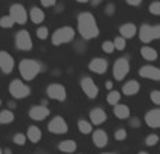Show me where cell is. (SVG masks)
<instances>
[{"label": "cell", "instance_id": "6da1fadb", "mask_svg": "<svg viewBox=\"0 0 160 154\" xmlns=\"http://www.w3.org/2000/svg\"><path fill=\"white\" fill-rule=\"evenodd\" d=\"M78 28H79L80 35L84 39H93V38H96V36H98V34H100L96 18L93 17V14L87 13V11L79 14Z\"/></svg>", "mask_w": 160, "mask_h": 154}, {"label": "cell", "instance_id": "7a4b0ae2", "mask_svg": "<svg viewBox=\"0 0 160 154\" xmlns=\"http://www.w3.org/2000/svg\"><path fill=\"white\" fill-rule=\"evenodd\" d=\"M20 73H21L22 79L30 81V80H34L37 77L39 72H41V65L37 60H32V59H22L20 62Z\"/></svg>", "mask_w": 160, "mask_h": 154}, {"label": "cell", "instance_id": "3957f363", "mask_svg": "<svg viewBox=\"0 0 160 154\" xmlns=\"http://www.w3.org/2000/svg\"><path fill=\"white\" fill-rule=\"evenodd\" d=\"M75 38V30L72 27H61L59 30H56L52 35V44L53 45H62L68 44Z\"/></svg>", "mask_w": 160, "mask_h": 154}, {"label": "cell", "instance_id": "277c9868", "mask_svg": "<svg viewBox=\"0 0 160 154\" xmlns=\"http://www.w3.org/2000/svg\"><path fill=\"white\" fill-rule=\"evenodd\" d=\"M139 38L142 42L148 44V42L153 41V39L160 38V25H142L139 30Z\"/></svg>", "mask_w": 160, "mask_h": 154}, {"label": "cell", "instance_id": "5b68a950", "mask_svg": "<svg viewBox=\"0 0 160 154\" xmlns=\"http://www.w3.org/2000/svg\"><path fill=\"white\" fill-rule=\"evenodd\" d=\"M8 90H10V94L14 97V98H25V97L30 95L31 90L28 85H25L24 83L21 81V80H13V81L10 83V87H8Z\"/></svg>", "mask_w": 160, "mask_h": 154}, {"label": "cell", "instance_id": "8992f818", "mask_svg": "<svg viewBox=\"0 0 160 154\" xmlns=\"http://www.w3.org/2000/svg\"><path fill=\"white\" fill-rule=\"evenodd\" d=\"M112 72H114V77H115L118 81L119 80H124L125 76L129 72V62H128V59L121 58V59H118V60H115Z\"/></svg>", "mask_w": 160, "mask_h": 154}, {"label": "cell", "instance_id": "52a82bcc", "mask_svg": "<svg viewBox=\"0 0 160 154\" xmlns=\"http://www.w3.org/2000/svg\"><path fill=\"white\" fill-rule=\"evenodd\" d=\"M10 17L13 18L14 22L17 24H25L27 22V11H25L24 6L21 4H13L10 7Z\"/></svg>", "mask_w": 160, "mask_h": 154}, {"label": "cell", "instance_id": "ba28073f", "mask_svg": "<svg viewBox=\"0 0 160 154\" xmlns=\"http://www.w3.org/2000/svg\"><path fill=\"white\" fill-rule=\"evenodd\" d=\"M48 129L51 133H55V135H63L68 132V123L65 122V119L62 116H55L52 121L48 125Z\"/></svg>", "mask_w": 160, "mask_h": 154}, {"label": "cell", "instance_id": "9c48e42d", "mask_svg": "<svg viewBox=\"0 0 160 154\" xmlns=\"http://www.w3.org/2000/svg\"><path fill=\"white\" fill-rule=\"evenodd\" d=\"M80 85H82L83 93H84L88 98L93 99L98 95V87H97L96 83H94L90 77H84V79L82 80V83H80Z\"/></svg>", "mask_w": 160, "mask_h": 154}, {"label": "cell", "instance_id": "30bf717a", "mask_svg": "<svg viewBox=\"0 0 160 154\" xmlns=\"http://www.w3.org/2000/svg\"><path fill=\"white\" fill-rule=\"evenodd\" d=\"M16 45L21 51H30L32 48V41L27 31H20L16 35Z\"/></svg>", "mask_w": 160, "mask_h": 154}, {"label": "cell", "instance_id": "8fae6325", "mask_svg": "<svg viewBox=\"0 0 160 154\" xmlns=\"http://www.w3.org/2000/svg\"><path fill=\"white\" fill-rule=\"evenodd\" d=\"M47 94L49 98L56 101H65L66 99V90L62 84H51L47 90Z\"/></svg>", "mask_w": 160, "mask_h": 154}, {"label": "cell", "instance_id": "7c38bea8", "mask_svg": "<svg viewBox=\"0 0 160 154\" xmlns=\"http://www.w3.org/2000/svg\"><path fill=\"white\" fill-rule=\"evenodd\" d=\"M0 69L3 73H10L14 69V59L6 51H0Z\"/></svg>", "mask_w": 160, "mask_h": 154}, {"label": "cell", "instance_id": "4fadbf2b", "mask_svg": "<svg viewBox=\"0 0 160 154\" xmlns=\"http://www.w3.org/2000/svg\"><path fill=\"white\" fill-rule=\"evenodd\" d=\"M88 69L94 73L102 75V73H105L108 69V62L101 58H94V59H91V62L88 63Z\"/></svg>", "mask_w": 160, "mask_h": 154}, {"label": "cell", "instance_id": "5bb4252c", "mask_svg": "<svg viewBox=\"0 0 160 154\" xmlns=\"http://www.w3.org/2000/svg\"><path fill=\"white\" fill-rule=\"evenodd\" d=\"M49 115V109L44 105H35L30 109V118L34 121H44Z\"/></svg>", "mask_w": 160, "mask_h": 154}, {"label": "cell", "instance_id": "9a60e30c", "mask_svg": "<svg viewBox=\"0 0 160 154\" xmlns=\"http://www.w3.org/2000/svg\"><path fill=\"white\" fill-rule=\"evenodd\" d=\"M139 75L145 79H150V80H160V69L155 66H143L139 70Z\"/></svg>", "mask_w": 160, "mask_h": 154}, {"label": "cell", "instance_id": "2e32d148", "mask_svg": "<svg viewBox=\"0 0 160 154\" xmlns=\"http://www.w3.org/2000/svg\"><path fill=\"white\" fill-rule=\"evenodd\" d=\"M145 121L150 128H160V109H152L146 113Z\"/></svg>", "mask_w": 160, "mask_h": 154}, {"label": "cell", "instance_id": "e0dca14e", "mask_svg": "<svg viewBox=\"0 0 160 154\" xmlns=\"http://www.w3.org/2000/svg\"><path fill=\"white\" fill-rule=\"evenodd\" d=\"M93 142H94V144H96L97 147H104V146H107V143H108V136H107V133H105L104 130H101V129L96 130V132L93 133Z\"/></svg>", "mask_w": 160, "mask_h": 154}, {"label": "cell", "instance_id": "ac0fdd59", "mask_svg": "<svg viewBox=\"0 0 160 154\" xmlns=\"http://www.w3.org/2000/svg\"><path fill=\"white\" fill-rule=\"evenodd\" d=\"M90 119L94 125H101L105 122L107 115H105V112L101 109V108H96V109H93L90 112Z\"/></svg>", "mask_w": 160, "mask_h": 154}, {"label": "cell", "instance_id": "d6986e66", "mask_svg": "<svg viewBox=\"0 0 160 154\" xmlns=\"http://www.w3.org/2000/svg\"><path fill=\"white\" fill-rule=\"evenodd\" d=\"M136 25L135 24H131V22H127V24L121 25V28H119V32H121L122 38L128 39V38H132V36L136 35Z\"/></svg>", "mask_w": 160, "mask_h": 154}, {"label": "cell", "instance_id": "ffe728a7", "mask_svg": "<svg viewBox=\"0 0 160 154\" xmlns=\"http://www.w3.org/2000/svg\"><path fill=\"white\" fill-rule=\"evenodd\" d=\"M139 88H141L139 83L135 81V80H131V81H128L127 84L122 87V91H124L125 95H135L139 91Z\"/></svg>", "mask_w": 160, "mask_h": 154}, {"label": "cell", "instance_id": "44dd1931", "mask_svg": "<svg viewBox=\"0 0 160 154\" xmlns=\"http://www.w3.org/2000/svg\"><path fill=\"white\" fill-rule=\"evenodd\" d=\"M30 18H31V21L35 22V24H41L45 20V14L39 7H32L30 11Z\"/></svg>", "mask_w": 160, "mask_h": 154}, {"label": "cell", "instance_id": "7402d4cb", "mask_svg": "<svg viewBox=\"0 0 160 154\" xmlns=\"http://www.w3.org/2000/svg\"><path fill=\"white\" fill-rule=\"evenodd\" d=\"M114 115L119 119H125L129 116V108L124 104H117L114 108Z\"/></svg>", "mask_w": 160, "mask_h": 154}, {"label": "cell", "instance_id": "603a6c76", "mask_svg": "<svg viewBox=\"0 0 160 154\" xmlns=\"http://www.w3.org/2000/svg\"><path fill=\"white\" fill-rule=\"evenodd\" d=\"M41 130H39V128L37 126H30L28 128V132H27V137L30 139L32 143H38L39 140H41Z\"/></svg>", "mask_w": 160, "mask_h": 154}, {"label": "cell", "instance_id": "cb8c5ba5", "mask_svg": "<svg viewBox=\"0 0 160 154\" xmlns=\"http://www.w3.org/2000/svg\"><path fill=\"white\" fill-rule=\"evenodd\" d=\"M141 53H142V56H143V59H146V60H149V62L158 59V52L150 46H143L141 49Z\"/></svg>", "mask_w": 160, "mask_h": 154}, {"label": "cell", "instance_id": "d4e9b609", "mask_svg": "<svg viewBox=\"0 0 160 154\" xmlns=\"http://www.w3.org/2000/svg\"><path fill=\"white\" fill-rule=\"evenodd\" d=\"M76 149H78V146H76V142L73 140H63L59 144V150L63 153H73Z\"/></svg>", "mask_w": 160, "mask_h": 154}, {"label": "cell", "instance_id": "484cf974", "mask_svg": "<svg viewBox=\"0 0 160 154\" xmlns=\"http://www.w3.org/2000/svg\"><path fill=\"white\" fill-rule=\"evenodd\" d=\"M14 121V113L11 111H2L0 112V123L6 125V123H11Z\"/></svg>", "mask_w": 160, "mask_h": 154}, {"label": "cell", "instance_id": "4316f807", "mask_svg": "<svg viewBox=\"0 0 160 154\" xmlns=\"http://www.w3.org/2000/svg\"><path fill=\"white\" fill-rule=\"evenodd\" d=\"M119 99H121V95H119L118 91H111L107 97L108 104H111V105H117L119 102Z\"/></svg>", "mask_w": 160, "mask_h": 154}, {"label": "cell", "instance_id": "83f0119b", "mask_svg": "<svg viewBox=\"0 0 160 154\" xmlns=\"http://www.w3.org/2000/svg\"><path fill=\"white\" fill-rule=\"evenodd\" d=\"M13 25H14V21H13V18H11L10 16H3L2 18H0V27L11 28Z\"/></svg>", "mask_w": 160, "mask_h": 154}, {"label": "cell", "instance_id": "f1b7e54d", "mask_svg": "<svg viewBox=\"0 0 160 154\" xmlns=\"http://www.w3.org/2000/svg\"><path fill=\"white\" fill-rule=\"evenodd\" d=\"M78 126H79L80 132L84 133V135H88V133L91 132V125L88 123V122H86V121H79Z\"/></svg>", "mask_w": 160, "mask_h": 154}, {"label": "cell", "instance_id": "f546056e", "mask_svg": "<svg viewBox=\"0 0 160 154\" xmlns=\"http://www.w3.org/2000/svg\"><path fill=\"white\" fill-rule=\"evenodd\" d=\"M125 45H127V41H125V38H122V36H117V38L114 39V46L118 51H124Z\"/></svg>", "mask_w": 160, "mask_h": 154}, {"label": "cell", "instance_id": "4dcf8cb0", "mask_svg": "<svg viewBox=\"0 0 160 154\" xmlns=\"http://www.w3.org/2000/svg\"><path fill=\"white\" fill-rule=\"evenodd\" d=\"M102 51H104L105 53H112L114 49H115V46H114V42H110V41H105L104 44L101 45Z\"/></svg>", "mask_w": 160, "mask_h": 154}, {"label": "cell", "instance_id": "1f68e13d", "mask_svg": "<svg viewBox=\"0 0 160 154\" xmlns=\"http://www.w3.org/2000/svg\"><path fill=\"white\" fill-rule=\"evenodd\" d=\"M149 11L155 16H160V2H153L149 6Z\"/></svg>", "mask_w": 160, "mask_h": 154}, {"label": "cell", "instance_id": "d6a6232c", "mask_svg": "<svg viewBox=\"0 0 160 154\" xmlns=\"http://www.w3.org/2000/svg\"><path fill=\"white\" fill-rule=\"evenodd\" d=\"M13 140H14V143L18 144V146H24V144H25V140H27V136H25V135H21V133H18V135L14 136Z\"/></svg>", "mask_w": 160, "mask_h": 154}, {"label": "cell", "instance_id": "836d02e7", "mask_svg": "<svg viewBox=\"0 0 160 154\" xmlns=\"http://www.w3.org/2000/svg\"><path fill=\"white\" fill-rule=\"evenodd\" d=\"M37 36H38L39 39H47V36H48V28L47 27H39L38 30H37Z\"/></svg>", "mask_w": 160, "mask_h": 154}, {"label": "cell", "instance_id": "e575fe53", "mask_svg": "<svg viewBox=\"0 0 160 154\" xmlns=\"http://www.w3.org/2000/svg\"><path fill=\"white\" fill-rule=\"evenodd\" d=\"M159 142V136L158 135H150L146 137V144L148 146H155V144H158Z\"/></svg>", "mask_w": 160, "mask_h": 154}, {"label": "cell", "instance_id": "d590c367", "mask_svg": "<svg viewBox=\"0 0 160 154\" xmlns=\"http://www.w3.org/2000/svg\"><path fill=\"white\" fill-rule=\"evenodd\" d=\"M150 99L153 101V104L160 105V91H158V90L152 91V93H150Z\"/></svg>", "mask_w": 160, "mask_h": 154}, {"label": "cell", "instance_id": "8d00e7d4", "mask_svg": "<svg viewBox=\"0 0 160 154\" xmlns=\"http://www.w3.org/2000/svg\"><path fill=\"white\" fill-rule=\"evenodd\" d=\"M114 136H115L117 140H124V139L127 137V130H125V129H118Z\"/></svg>", "mask_w": 160, "mask_h": 154}, {"label": "cell", "instance_id": "74e56055", "mask_svg": "<svg viewBox=\"0 0 160 154\" xmlns=\"http://www.w3.org/2000/svg\"><path fill=\"white\" fill-rule=\"evenodd\" d=\"M41 3L45 7H51V6H53L56 3V0H41Z\"/></svg>", "mask_w": 160, "mask_h": 154}, {"label": "cell", "instance_id": "f35d334b", "mask_svg": "<svg viewBox=\"0 0 160 154\" xmlns=\"http://www.w3.org/2000/svg\"><path fill=\"white\" fill-rule=\"evenodd\" d=\"M127 3L131 6H139L142 3V0H127Z\"/></svg>", "mask_w": 160, "mask_h": 154}, {"label": "cell", "instance_id": "ab89813d", "mask_svg": "<svg viewBox=\"0 0 160 154\" xmlns=\"http://www.w3.org/2000/svg\"><path fill=\"white\" fill-rule=\"evenodd\" d=\"M131 125L132 126H139V121L138 119H133V121H131Z\"/></svg>", "mask_w": 160, "mask_h": 154}, {"label": "cell", "instance_id": "60d3db41", "mask_svg": "<svg viewBox=\"0 0 160 154\" xmlns=\"http://www.w3.org/2000/svg\"><path fill=\"white\" fill-rule=\"evenodd\" d=\"M105 87H107L108 90H111V88H112V83H111V81H107V83H105Z\"/></svg>", "mask_w": 160, "mask_h": 154}, {"label": "cell", "instance_id": "b9f144b4", "mask_svg": "<svg viewBox=\"0 0 160 154\" xmlns=\"http://www.w3.org/2000/svg\"><path fill=\"white\" fill-rule=\"evenodd\" d=\"M100 2H101V0H93V4H94V6H96V4H98V3H100Z\"/></svg>", "mask_w": 160, "mask_h": 154}, {"label": "cell", "instance_id": "7bdbcfd3", "mask_svg": "<svg viewBox=\"0 0 160 154\" xmlns=\"http://www.w3.org/2000/svg\"><path fill=\"white\" fill-rule=\"evenodd\" d=\"M76 2H79V3H86V2H88V0H76Z\"/></svg>", "mask_w": 160, "mask_h": 154}, {"label": "cell", "instance_id": "ee69618b", "mask_svg": "<svg viewBox=\"0 0 160 154\" xmlns=\"http://www.w3.org/2000/svg\"><path fill=\"white\" fill-rule=\"evenodd\" d=\"M4 154H11V150H8V149H7V150L4 152Z\"/></svg>", "mask_w": 160, "mask_h": 154}, {"label": "cell", "instance_id": "f6af8a7d", "mask_svg": "<svg viewBox=\"0 0 160 154\" xmlns=\"http://www.w3.org/2000/svg\"><path fill=\"white\" fill-rule=\"evenodd\" d=\"M139 154H148L146 152H141V153H139Z\"/></svg>", "mask_w": 160, "mask_h": 154}, {"label": "cell", "instance_id": "bcb514c9", "mask_svg": "<svg viewBox=\"0 0 160 154\" xmlns=\"http://www.w3.org/2000/svg\"><path fill=\"white\" fill-rule=\"evenodd\" d=\"M0 154H3V150L2 149H0Z\"/></svg>", "mask_w": 160, "mask_h": 154}, {"label": "cell", "instance_id": "7dc6e473", "mask_svg": "<svg viewBox=\"0 0 160 154\" xmlns=\"http://www.w3.org/2000/svg\"><path fill=\"white\" fill-rule=\"evenodd\" d=\"M0 105H2V99H0Z\"/></svg>", "mask_w": 160, "mask_h": 154}, {"label": "cell", "instance_id": "c3c4849f", "mask_svg": "<svg viewBox=\"0 0 160 154\" xmlns=\"http://www.w3.org/2000/svg\"><path fill=\"white\" fill-rule=\"evenodd\" d=\"M105 154H111V153H105Z\"/></svg>", "mask_w": 160, "mask_h": 154}]
</instances>
